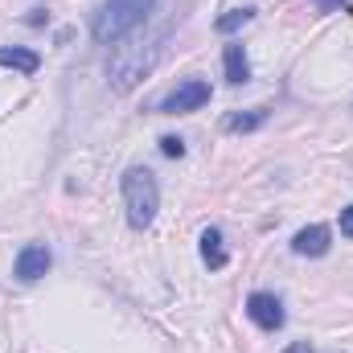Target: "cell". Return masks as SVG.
<instances>
[{
  "label": "cell",
  "instance_id": "1",
  "mask_svg": "<svg viewBox=\"0 0 353 353\" xmlns=\"http://www.w3.org/2000/svg\"><path fill=\"white\" fill-rule=\"evenodd\" d=\"M165 41H169L165 29H161V33H144V37H123V41H115L111 62H107V83L115 90H132L136 83H144V79L157 70V62H161V54H165Z\"/></svg>",
  "mask_w": 353,
  "mask_h": 353
},
{
  "label": "cell",
  "instance_id": "2",
  "mask_svg": "<svg viewBox=\"0 0 353 353\" xmlns=\"http://www.w3.org/2000/svg\"><path fill=\"white\" fill-rule=\"evenodd\" d=\"M152 4L157 0H107V4H99L94 17H90V37L103 41V46H115V41L132 37L148 21Z\"/></svg>",
  "mask_w": 353,
  "mask_h": 353
},
{
  "label": "cell",
  "instance_id": "3",
  "mask_svg": "<svg viewBox=\"0 0 353 353\" xmlns=\"http://www.w3.org/2000/svg\"><path fill=\"white\" fill-rule=\"evenodd\" d=\"M123 210H128V226L132 230H148L152 222H157V210H161V185H157V176L152 169H144V165H132L128 173H123Z\"/></svg>",
  "mask_w": 353,
  "mask_h": 353
},
{
  "label": "cell",
  "instance_id": "4",
  "mask_svg": "<svg viewBox=\"0 0 353 353\" xmlns=\"http://www.w3.org/2000/svg\"><path fill=\"white\" fill-rule=\"evenodd\" d=\"M205 103H210V83L189 79V83H181L176 90H169V94L161 99V111H165V115H189V111H201Z\"/></svg>",
  "mask_w": 353,
  "mask_h": 353
},
{
  "label": "cell",
  "instance_id": "5",
  "mask_svg": "<svg viewBox=\"0 0 353 353\" xmlns=\"http://www.w3.org/2000/svg\"><path fill=\"white\" fill-rule=\"evenodd\" d=\"M54 263V255H50V247L46 243H29V247H21V255H17V263H12V275L21 279V283H33V279H41L46 271Z\"/></svg>",
  "mask_w": 353,
  "mask_h": 353
},
{
  "label": "cell",
  "instance_id": "6",
  "mask_svg": "<svg viewBox=\"0 0 353 353\" xmlns=\"http://www.w3.org/2000/svg\"><path fill=\"white\" fill-rule=\"evenodd\" d=\"M247 316L267 329V333H275V329H283V300L275 296V292H255L251 300H247Z\"/></svg>",
  "mask_w": 353,
  "mask_h": 353
},
{
  "label": "cell",
  "instance_id": "7",
  "mask_svg": "<svg viewBox=\"0 0 353 353\" xmlns=\"http://www.w3.org/2000/svg\"><path fill=\"white\" fill-rule=\"evenodd\" d=\"M329 226H304V230H296V239H292V251L296 255H308V259H321L325 251H329Z\"/></svg>",
  "mask_w": 353,
  "mask_h": 353
},
{
  "label": "cell",
  "instance_id": "8",
  "mask_svg": "<svg viewBox=\"0 0 353 353\" xmlns=\"http://www.w3.org/2000/svg\"><path fill=\"white\" fill-rule=\"evenodd\" d=\"M222 66H226V83H234V87L251 83V62H247V50H243L239 41H234V46H226Z\"/></svg>",
  "mask_w": 353,
  "mask_h": 353
},
{
  "label": "cell",
  "instance_id": "9",
  "mask_svg": "<svg viewBox=\"0 0 353 353\" xmlns=\"http://www.w3.org/2000/svg\"><path fill=\"white\" fill-rule=\"evenodd\" d=\"M201 259H205V267H214V271H222L226 267V247H222V230L218 226H205L201 230Z\"/></svg>",
  "mask_w": 353,
  "mask_h": 353
},
{
  "label": "cell",
  "instance_id": "10",
  "mask_svg": "<svg viewBox=\"0 0 353 353\" xmlns=\"http://www.w3.org/2000/svg\"><path fill=\"white\" fill-rule=\"evenodd\" d=\"M0 66H8V70H21V74H37L41 58H37L33 50H21V46H0Z\"/></svg>",
  "mask_w": 353,
  "mask_h": 353
},
{
  "label": "cell",
  "instance_id": "11",
  "mask_svg": "<svg viewBox=\"0 0 353 353\" xmlns=\"http://www.w3.org/2000/svg\"><path fill=\"white\" fill-rule=\"evenodd\" d=\"M263 123H267V111L255 107V111H247V115H230V119H226V132H255V128H263Z\"/></svg>",
  "mask_w": 353,
  "mask_h": 353
},
{
  "label": "cell",
  "instance_id": "12",
  "mask_svg": "<svg viewBox=\"0 0 353 353\" xmlns=\"http://www.w3.org/2000/svg\"><path fill=\"white\" fill-rule=\"evenodd\" d=\"M251 17H255V8H234V12L218 17V25H214V29H218V33H234V29H243Z\"/></svg>",
  "mask_w": 353,
  "mask_h": 353
},
{
  "label": "cell",
  "instance_id": "13",
  "mask_svg": "<svg viewBox=\"0 0 353 353\" xmlns=\"http://www.w3.org/2000/svg\"><path fill=\"white\" fill-rule=\"evenodd\" d=\"M161 152H165V157H185V140H176V136H161Z\"/></svg>",
  "mask_w": 353,
  "mask_h": 353
},
{
  "label": "cell",
  "instance_id": "14",
  "mask_svg": "<svg viewBox=\"0 0 353 353\" xmlns=\"http://www.w3.org/2000/svg\"><path fill=\"white\" fill-rule=\"evenodd\" d=\"M341 234H350V239H353V205L341 210Z\"/></svg>",
  "mask_w": 353,
  "mask_h": 353
},
{
  "label": "cell",
  "instance_id": "15",
  "mask_svg": "<svg viewBox=\"0 0 353 353\" xmlns=\"http://www.w3.org/2000/svg\"><path fill=\"white\" fill-rule=\"evenodd\" d=\"M341 4H345V0H316V8H321V12H337Z\"/></svg>",
  "mask_w": 353,
  "mask_h": 353
},
{
  "label": "cell",
  "instance_id": "16",
  "mask_svg": "<svg viewBox=\"0 0 353 353\" xmlns=\"http://www.w3.org/2000/svg\"><path fill=\"white\" fill-rule=\"evenodd\" d=\"M283 353H316V350H312L308 341H292V345H288V350H283Z\"/></svg>",
  "mask_w": 353,
  "mask_h": 353
}]
</instances>
